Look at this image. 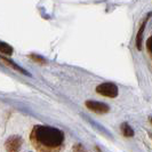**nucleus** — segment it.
Instances as JSON below:
<instances>
[{
    "mask_svg": "<svg viewBox=\"0 0 152 152\" xmlns=\"http://www.w3.org/2000/svg\"><path fill=\"white\" fill-rule=\"evenodd\" d=\"M148 20V18H146ZM146 20H145L143 24L141 25V28H140V30H138V33H137L136 36V47L137 49H141L142 48V38H143V32H144V29H145V24H146Z\"/></svg>",
    "mask_w": 152,
    "mask_h": 152,
    "instance_id": "5",
    "label": "nucleus"
},
{
    "mask_svg": "<svg viewBox=\"0 0 152 152\" xmlns=\"http://www.w3.org/2000/svg\"><path fill=\"white\" fill-rule=\"evenodd\" d=\"M121 132H122V134H124V136H126V137H132L134 135V130L132 129V127H130L128 124H122Z\"/></svg>",
    "mask_w": 152,
    "mask_h": 152,
    "instance_id": "7",
    "label": "nucleus"
},
{
    "mask_svg": "<svg viewBox=\"0 0 152 152\" xmlns=\"http://www.w3.org/2000/svg\"><path fill=\"white\" fill-rule=\"evenodd\" d=\"M151 122H152V118H151Z\"/></svg>",
    "mask_w": 152,
    "mask_h": 152,
    "instance_id": "11",
    "label": "nucleus"
},
{
    "mask_svg": "<svg viewBox=\"0 0 152 152\" xmlns=\"http://www.w3.org/2000/svg\"><path fill=\"white\" fill-rule=\"evenodd\" d=\"M96 91L107 97H115L118 95V87L111 83H104L97 86Z\"/></svg>",
    "mask_w": 152,
    "mask_h": 152,
    "instance_id": "2",
    "label": "nucleus"
},
{
    "mask_svg": "<svg viewBox=\"0 0 152 152\" xmlns=\"http://www.w3.org/2000/svg\"><path fill=\"white\" fill-rule=\"evenodd\" d=\"M146 48H148V50L152 54V36L148 39V41H146Z\"/></svg>",
    "mask_w": 152,
    "mask_h": 152,
    "instance_id": "10",
    "label": "nucleus"
},
{
    "mask_svg": "<svg viewBox=\"0 0 152 152\" xmlns=\"http://www.w3.org/2000/svg\"><path fill=\"white\" fill-rule=\"evenodd\" d=\"M22 145V138L20 136H10L6 141V150L7 152H18Z\"/></svg>",
    "mask_w": 152,
    "mask_h": 152,
    "instance_id": "4",
    "label": "nucleus"
},
{
    "mask_svg": "<svg viewBox=\"0 0 152 152\" xmlns=\"http://www.w3.org/2000/svg\"><path fill=\"white\" fill-rule=\"evenodd\" d=\"M73 152H87L86 149L81 144H76L73 148Z\"/></svg>",
    "mask_w": 152,
    "mask_h": 152,
    "instance_id": "9",
    "label": "nucleus"
},
{
    "mask_svg": "<svg viewBox=\"0 0 152 152\" xmlns=\"http://www.w3.org/2000/svg\"><path fill=\"white\" fill-rule=\"evenodd\" d=\"M1 60L5 62L7 65H10L13 69H15V70H17V71H20L21 73H23V75H29V72L28 71H25L24 69H22L21 66H18V65H16V64H14V62L9 61V60H7V58H4V57H1Z\"/></svg>",
    "mask_w": 152,
    "mask_h": 152,
    "instance_id": "8",
    "label": "nucleus"
},
{
    "mask_svg": "<svg viewBox=\"0 0 152 152\" xmlns=\"http://www.w3.org/2000/svg\"><path fill=\"white\" fill-rule=\"evenodd\" d=\"M86 107L91 111H94L96 113H107L110 110L109 105L102 103V102H96V101H87L86 102Z\"/></svg>",
    "mask_w": 152,
    "mask_h": 152,
    "instance_id": "3",
    "label": "nucleus"
},
{
    "mask_svg": "<svg viewBox=\"0 0 152 152\" xmlns=\"http://www.w3.org/2000/svg\"><path fill=\"white\" fill-rule=\"evenodd\" d=\"M31 141L40 152H60L64 144V135L60 129L49 126H36Z\"/></svg>",
    "mask_w": 152,
    "mask_h": 152,
    "instance_id": "1",
    "label": "nucleus"
},
{
    "mask_svg": "<svg viewBox=\"0 0 152 152\" xmlns=\"http://www.w3.org/2000/svg\"><path fill=\"white\" fill-rule=\"evenodd\" d=\"M0 53L9 56V55L13 54V48H12V46L10 45H8V44H6V42L0 41Z\"/></svg>",
    "mask_w": 152,
    "mask_h": 152,
    "instance_id": "6",
    "label": "nucleus"
}]
</instances>
